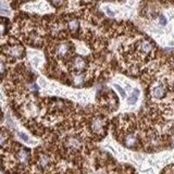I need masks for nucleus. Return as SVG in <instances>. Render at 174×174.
<instances>
[{"instance_id": "7ed1b4c3", "label": "nucleus", "mask_w": 174, "mask_h": 174, "mask_svg": "<svg viewBox=\"0 0 174 174\" xmlns=\"http://www.w3.org/2000/svg\"><path fill=\"white\" fill-rule=\"evenodd\" d=\"M8 53L14 59H20L22 58L24 55V48L21 45H13L8 47Z\"/></svg>"}, {"instance_id": "6e6552de", "label": "nucleus", "mask_w": 174, "mask_h": 174, "mask_svg": "<svg viewBox=\"0 0 174 174\" xmlns=\"http://www.w3.org/2000/svg\"><path fill=\"white\" fill-rule=\"evenodd\" d=\"M69 30L72 32V33H76L78 30V27H80V22H78V19H75V17H72V19L69 20Z\"/></svg>"}, {"instance_id": "aec40b11", "label": "nucleus", "mask_w": 174, "mask_h": 174, "mask_svg": "<svg viewBox=\"0 0 174 174\" xmlns=\"http://www.w3.org/2000/svg\"><path fill=\"white\" fill-rule=\"evenodd\" d=\"M0 174H6V173H5V172H3L2 170H0Z\"/></svg>"}, {"instance_id": "1a4fd4ad", "label": "nucleus", "mask_w": 174, "mask_h": 174, "mask_svg": "<svg viewBox=\"0 0 174 174\" xmlns=\"http://www.w3.org/2000/svg\"><path fill=\"white\" fill-rule=\"evenodd\" d=\"M17 160L20 161L21 163H23V164H25V163H27L28 161V151H26L25 149H21L19 152H17Z\"/></svg>"}, {"instance_id": "f03ea898", "label": "nucleus", "mask_w": 174, "mask_h": 174, "mask_svg": "<svg viewBox=\"0 0 174 174\" xmlns=\"http://www.w3.org/2000/svg\"><path fill=\"white\" fill-rule=\"evenodd\" d=\"M71 66L74 71H78V72H81V71H84L87 66V62L86 60L83 58V57H75V58L72 59V62H71Z\"/></svg>"}, {"instance_id": "f257e3e1", "label": "nucleus", "mask_w": 174, "mask_h": 174, "mask_svg": "<svg viewBox=\"0 0 174 174\" xmlns=\"http://www.w3.org/2000/svg\"><path fill=\"white\" fill-rule=\"evenodd\" d=\"M105 127H106V123H105V120L102 119V118H99V116H97V118H94V119L91 120L90 122V128L91 131L96 134H100L105 131Z\"/></svg>"}, {"instance_id": "9d476101", "label": "nucleus", "mask_w": 174, "mask_h": 174, "mask_svg": "<svg viewBox=\"0 0 174 174\" xmlns=\"http://www.w3.org/2000/svg\"><path fill=\"white\" fill-rule=\"evenodd\" d=\"M138 94H139V90H138V89H135V90H134V94H133L132 97H131L130 99H128V102H130L131 105H134V103L137 101V99H138L137 95Z\"/></svg>"}, {"instance_id": "a211bd4d", "label": "nucleus", "mask_w": 174, "mask_h": 174, "mask_svg": "<svg viewBox=\"0 0 174 174\" xmlns=\"http://www.w3.org/2000/svg\"><path fill=\"white\" fill-rule=\"evenodd\" d=\"M19 136H20V137H22V138H23V139H24L25 141H28V138H27V136H25L24 134H23V133H20V134H19Z\"/></svg>"}, {"instance_id": "f3484780", "label": "nucleus", "mask_w": 174, "mask_h": 174, "mask_svg": "<svg viewBox=\"0 0 174 174\" xmlns=\"http://www.w3.org/2000/svg\"><path fill=\"white\" fill-rule=\"evenodd\" d=\"M159 20H160V23L162 25H166V20L164 19V17H159Z\"/></svg>"}, {"instance_id": "20e7f679", "label": "nucleus", "mask_w": 174, "mask_h": 174, "mask_svg": "<svg viewBox=\"0 0 174 174\" xmlns=\"http://www.w3.org/2000/svg\"><path fill=\"white\" fill-rule=\"evenodd\" d=\"M71 49H72V45H71V43H62V44H60L58 47H57L55 52H57L59 58H64L65 55H69Z\"/></svg>"}, {"instance_id": "39448f33", "label": "nucleus", "mask_w": 174, "mask_h": 174, "mask_svg": "<svg viewBox=\"0 0 174 174\" xmlns=\"http://www.w3.org/2000/svg\"><path fill=\"white\" fill-rule=\"evenodd\" d=\"M166 88H164V85H162V84L158 83L156 84L153 87L151 88V95L155 98H157V99H160V98H162L164 95H166Z\"/></svg>"}, {"instance_id": "423d86ee", "label": "nucleus", "mask_w": 174, "mask_h": 174, "mask_svg": "<svg viewBox=\"0 0 174 174\" xmlns=\"http://www.w3.org/2000/svg\"><path fill=\"white\" fill-rule=\"evenodd\" d=\"M138 48L143 53L148 55L153 50V45H152V43L148 42V40H143V42H141V44L138 45Z\"/></svg>"}, {"instance_id": "f8f14e48", "label": "nucleus", "mask_w": 174, "mask_h": 174, "mask_svg": "<svg viewBox=\"0 0 174 174\" xmlns=\"http://www.w3.org/2000/svg\"><path fill=\"white\" fill-rule=\"evenodd\" d=\"M48 162H49V159H48L47 156H42L40 159H39V166L42 168H45L48 164Z\"/></svg>"}, {"instance_id": "0eeeda50", "label": "nucleus", "mask_w": 174, "mask_h": 174, "mask_svg": "<svg viewBox=\"0 0 174 174\" xmlns=\"http://www.w3.org/2000/svg\"><path fill=\"white\" fill-rule=\"evenodd\" d=\"M124 144H125V146L132 148V147L136 146V144H137V139H136V137L133 135V134H128V135L125 136V138H124Z\"/></svg>"}, {"instance_id": "2eb2a0df", "label": "nucleus", "mask_w": 174, "mask_h": 174, "mask_svg": "<svg viewBox=\"0 0 174 174\" xmlns=\"http://www.w3.org/2000/svg\"><path fill=\"white\" fill-rule=\"evenodd\" d=\"M5 71H6V66H5L3 62H1V61H0V78H1V76L3 75Z\"/></svg>"}, {"instance_id": "9b49d317", "label": "nucleus", "mask_w": 174, "mask_h": 174, "mask_svg": "<svg viewBox=\"0 0 174 174\" xmlns=\"http://www.w3.org/2000/svg\"><path fill=\"white\" fill-rule=\"evenodd\" d=\"M84 82V78L82 75H75L74 78H73V83L75 84L76 86H80L82 85V83Z\"/></svg>"}, {"instance_id": "4468645a", "label": "nucleus", "mask_w": 174, "mask_h": 174, "mask_svg": "<svg viewBox=\"0 0 174 174\" xmlns=\"http://www.w3.org/2000/svg\"><path fill=\"white\" fill-rule=\"evenodd\" d=\"M6 24H3L2 22H0V35H3V34L6 33Z\"/></svg>"}, {"instance_id": "dca6fc26", "label": "nucleus", "mask_w": 174, "mask_h": 174, "mask_svg": "<svg viewBox=\"0 0 174 174\" xmlns=\"http://www.w3.org/2000/svg\"><path fill=\"white\" fill-rule=\"evenodd\" d=\"M6 141V135L3 132H0V145H2Z\"/></svg>"}, {"instance_id": "6ab92c4d", "label": "nucleus", "mask_w": 174, "mask_h": 174, "mask_svg": "<svg viewBox=\"0 0 174 174\" xmlns=\"http://www.w3.org/2000/svg\"><path fill=\"white\" fill-rule=\"evenodd\" d=\"M107 13H108L109 15H111V17H113V12H111L110 10H109V9L107 10Z\"/></svg>"}, {"instance_id": "ddd939ff", "label": "nucleus", "mask_w": 174, "mask_h": 174, "mask_svg": "<svg viewBox=\"0 0 174 174\" xmlns=\"http://www.w3.org/2000/svg\"><path fill=\"white\" fill-rule=\"evenodd\" d=\"M114 87H115V88H116V90L119 91L120 95H121L122 97H125V96H126V94H125V90H124V89H122L119 85H114Z\"/></svg>"}]
</instances>
